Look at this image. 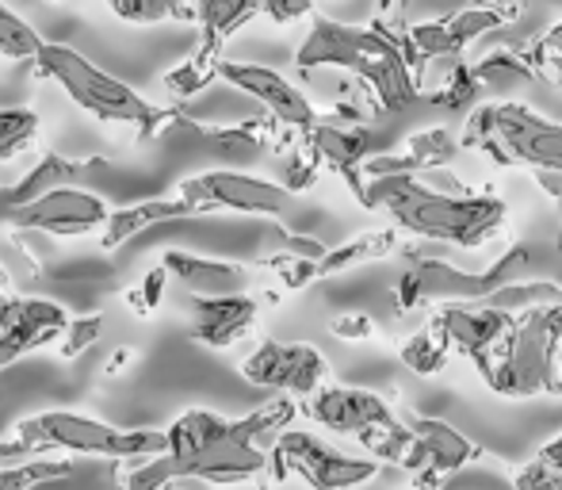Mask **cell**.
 Instances as JSON below:
<instances>
[{
  "instance_id": "26",
  "label": "cell",
  "mask_w": 562,
  "mask_h": 490,
  "mask_svg": "<svg viewBox=\"0 0 562 490\" xmlns=\"http://www.w3.org/2000/svg\"><path fill=\"white\" fill-rule=\"evenodd\" d=\"M394 245H398V231H391V226L386 231H368L360 238L326 249V257L318 260V276H337L345 268L363 265V260H383L394 253Z\"/></svg>"
},
{
  "instance_id": "5",
  "label": "cell",
  "mask_w": 562,
  "mask_h": 490,
  "mask_svg": "<svg viewBox=\"0 0 562 490\" xmlns=\"http://www.w3.org/2000/svg\"><path fill=\"white\" fill-rule=\"evenodd\" d=\"M406 260L409 268L402 272L398 288H394L398 311H414V307L425 303H482L490 291L505 288L513 280H525L536 268V253L525 242L505 245L482 272H463V268L437 257H425L417 249H406Z\"/></svg>"
},
{
  "instance_id": "48",
  "label": "cell",
  "mask_w": 562,
  "mask_h": 490,
  "mask_svg": "<svg viewBox=\"0 0 562 490\" xmlns=\"http://www.w3.org/2000/svg\"><path fill=\"white\" fill-rule=\"evenodd\" d=\"M8 215H12V203H8L4 188H0V231H8Z\"/></svg>"
},
{
  "instance_id": "16",
  "label": "cell",
  "mask_w": 562,
  "mask_h": 490,
  "mask_svg": "<svg viewBox=\"0 0 562 490\" xmlns=\"http://www.w3.org/2000/svg\"><path fill=\"white\" fill-rule=\"evenodd\" d=\"M303 142L322 162V169L337 172L348 185V192L356 196V203H363V188H368L363 162H368L371 146H375L368 123H340L334 115H318V123L303 134Z\"/></svg>"
},
{
  "instance_id": "43",
  "label": "cell",
  "mask_w": 562,
  "mask_h": 490,
  "mask_svg": "<svg viewBox=\"0 0 562 490\" xmlns=\"http://www.w3.org/2000/svg\"><path fill=\"white\" fill-rule=\"evenodd\" d=\"M314 4H318V0H265V15L276 23H291V20L311 15Z\"/></svg>"
},
{
  "instance_id": "21",
  "label": "cell",
  "mask_w": 562,
  "mask_h": 490,
  "mask_svg": "<svg viewBox=\"0 0 562 490\" xmlns=\"http://www.w3.org/2000/svg\"><path fill=\"white\" fill-rule=\"evenodd\" d=\"M161 268L188 288V296H237L249 288V268L234 260L195 257V253L169 249L161 257Z\"/></svg>"
},
{
  "instance_id": "6",
  "label": "cell",
  "mask_w": 562,
  "mask_h": 490,
  "mask_svg": "<svg viewBox=\"0 0 562 490\" xmlns=\"http://www.w3.org/2000/svg\"><path fill=\"white\" fill-rule=\"evenodd\" d=\"M459 146L482 149L497 165H528L532 172H562V123L525 104H482L463 123Z\"/></svg>"
},
{
  "instance_id": "44",
  "label": "cell",
  "mask_w": 562,
  "mask_h": 490,
  "mask_svg": "<svg viewBox=\"0 0 562 490\" xmlns=\"http://www.w3.org/2000/svg\"><path fill=\"white\" fill-rule=\"evenodd\" d=\"M31 456H38V453H31V445H23L20 437L0 441V464H20V460H31Z\"/></svg>"
},
{
  "instance_id": "13",
  "label": "cell",
  "mask_w": 562,
  "mask_h": 490,
  "mask_svg": "<svg viewBox=\"0 0 562 490\" xmlns=\"http://www.w3.org/2000/svg\"><path fill=\"white\" fill-rule=\"evenodd\" d=\"M241 376L265 391L306 399L322 383H329V360L306 342H260L241 360Z\"/></svg>"
},
{
  "instance_id": "15",
  "label": "cell",
  "mask_w": 562,
  "mask_h": 490,
  "mask_svg": "<svg viewBox=\"0 0 562 490\" xmlns=\"http://www.w3.org/2000/svg\"><path fill=\"white\" fill-rule=\"evenodd\" d=\"M218 81L234 85L237 92L245 97L260 100L265 112L272 115L276 123L291 126V131L306 134L314 123H318V108L306 100L303 89L288 81L283 74L268 66H257V62H229V58H218Z\"/></svg>"
},
{
  "instance_id": "1",
  "label": "cell",
  "mask_w": 562,
  "mask_h": 490,
  "mask_svg": "<svg viewBox=\"0 0 562 490\" xmlns=\"http://www.w3.org/2000/svg\"><path fill=\"white\" fill-rule=\"evenodd\" d=\"M360 208L386 211L398 231L425 242L456 245V249H479L490 238H497L505 231V223H509V208L497 196L437 192L417 172L371 177L368 188H363Z\"/></svg>"
},
{
  "instance_id": "30",
  "label": "cell",
  "mask_w": 562,
  "mask_h": 490,
  "mask_svg": "<svg viewBox=\"0 0 562 490\" xmlns=\"http://www.w3.org/2000/svg\"><path fill=\"white\" fill-rule=\"evenodd\" d=\"M74 460H46V456H31L20 464H4L0 468V490H35L46 483L74 476Z\"/></svg>"
},
{
  "instance_id": "35",
  "label": "cell",
  "mask_w": 562,
  "mask_h": 490,
  "mask_svg": "<svg viewBox=\"0 0 562 490\" xmlns=\"http://www.w3.org/2000/svg\"><path fill=\"white\" fill-rule=\"evenodd\" d=\"M100 334H104V314H81V319H69L66 322V334H61L58 342V357L61 360H77L81 353H89L92 345L100 342Z\"/></svg>"
},
{
  "instance_id": "9",
  "label": "cell",
  "mask_w": 562,
  "mask_h": 490,
  "mask_svg": "<svg viewBox=\"0 0 562 490\" xmlns=\"http://www.w3.org/2000/svg\"><path fill=\"white\" fill-rule=\"evenodd\" d=\"M383 471L379 460H360V456H345L337 448L322 445L318 437L303 430H283L276 437L272 453H268L265 479L283 483V479L299 476L311 490H352Z\"/></svg>"
},
{
  "instance_id": "33",
  "label": "cell",
  "mask_w": 562,
  "mask_h": 490,
  "mask_svg": "<svg viewBox=\"0 0 562 490\" xmlns=\"http://www.w3.org/2000/svg\"><path fill=\"white\" fill-rule=\"evenodd\" d=\"M35 138H38L35 112H27V108H0V162H12Z\"/></svg>"
},
{
  "instance_id": "32",
  "label": "cell",
  "mask_w": 562,
  "mask_h": 490,
  "mask_svg": "<svg viewBox=\"0 0 562 490\" xmlns=\"http://www.w3.org/2000/svg\"><path fill=\"white\" fill-rule=\"evenodd\" d=\"M108 8L126 23H138V27H149V23L161 20H195L192 0H108Z\"/></svg>"
},
{
  "instance_id": "10",
  "label": "cell",
  "mask_w": 562,
  "mask_h": 490,
  "mask_svg": "<svg viewBox=\"0 0 562 490\" xmlns=\"http://www.w3.org/2000/svg\"><path fill=\"white\" fill-rule=\"evenodd\" d=\"M180 200L192 203L195 215L207 211H241V215H283L291 208V192L265 177H249L241 169H211L180 180Z\"/></svg>"
},
{
  "instance_id": "31",
  "label": "cell",
  "mask_w": 562,
  "mask_h": 490,
  "mask_svg": "<svg viewBox=\"0 0 562 490\" xmlns=\"http://www.w3.org/2000/svg\"><path fill=\"white\" fill-rule=\"evenodd\" d=\"M448 353H451V345H448L445 330L432 319L422 334H414L402 345V365L409 371H417V376H437V371L448 365Z\"/></svg>"
},
{
  "instance_id": "34",
  "label": "cell",
  "mask_w": 562,
  "mask_h": 490,
  "mask_svg": "<svg viewBox=\"0 0 562 490\" xmlns=\"http://www.w3.org/2000/svg\"><path fill=\"white\" fill-rule=\"evenodd\" d=\"M38 46H43V35L27 20H20L12 8L0 4V54L12 62H31Z\"/></svg>"
},
{
  "instance_id": "22",
  "label": "cell",
  "mask_w": 562,
  "mask_h": 490,
  "mask_svg": "<svg viewBox=\"0 0 562 490\" xmlns=\"http://www.w3.org/2000/svg\"><path fill=\"white\" fill-rule=\"evenodd\" d=\"M172 219H195L192 203L180 200V196H161V200H142V203H131V208H115V211H108V223L100 226V249L115 253L119 245L138 238L142 231L172 223Z\"/></svg>"
},
{
  "instance_id": "8",
  "label": "cell",
  "mask_w": 562,
  "mask_h": 490,
  "mask_svg": "<svg viewBox=\"0 0 562 490\" xmlns=\"http://www.w3.org/2000/svg\"><path fill=\"white\" fill-rule=\"evenodd\" d=\"M494 391L509 399L562 394V307H536L517 314Z\"/></svg>"
},
{
  "instance_id": "47",
  "label": "cell",
  "mask_w": 562,
  "mask_h": 490,
  "mask_svg": "<svg viewBox=\"0 0 562 490\" xmlns=\"http://www.w3.org/2000/svg\"><path fill=\"white\" fill-rule=\"evenodd\" d=\"M479 4L497 8V12H502V15H509V23H513L520 12H525V4H528V0H479Z\"/></svg>"
},
{
  "instance_id": "11",
  "label": "cell",
  "mask_w": 562,
  "mask_h": 490,
  "mask_svg": "<svg viewBox=\"0 0 562 490\" xmlns=\"http://www.w3.org/2000/svg\"><path fill=\"white\" fill-rule=\"evenodd\" d=\"M497 27H509V15H502L497 8L486 4H471L456 15H445V20L432 23H417V27H402L394 31L398 35V46L406 54L409 69H414V81L429 62L440 58H463V51L471 43H479L482 35Z\"/></svg>"
},
{
  "instance_id": "25",
  "label": "cell",
  "mask_w": 562,
  "mask_h": 490,
  "mask_svg": "<svg viewBox=\"0 0 562 490\" xmlns=\"http://www.w3.org/2000/svg\"><path fill=\"white\" fill-rule=\"evenodd\" d=\"M474 77H479L482 92H517L520 85L540 81L525 51H494L482 62H474Z\"/></svg>"
},
{
  "instance_id": "17",
  "label": "cell",
  "mask_w": 562,
  "mask_h": 490,
  "mask_svg": "<svg viewBox=\"0 0 562 490\" xmlns=\"http://www.w3.org/2000/svg\"><path fill=\"white\" fill-rule=\"evenodd\" d=\"M306 414L318 425L334 433H360L368 425H394V410L386 407V399H379L375 391H363V387H334L322 383L314 394H306Z\"/></svg>"
},
{
  "instance_id": "3",
  "label": "cell",
  "mask_w": 562,
  "mask_h": 490,
  "mask_svg": "<svg viewBox=\"0 0 562 490\" xmlns=\"http://www.w3.org/2000/svg\"><path fill=\"white\" fill-rule=\"evenodd\" d=\"M35 69L43 77H50L54 85H61L69 100L77 108H85L89 115L115 126H134L142 138H161L169 131H188V134H200V126L188 120L184 112L177 108H157L149 104L142 92H134L126 81H119L108 69H100L97 62H89L81 51L66 43H46L35 51Z\"/></svg>"
},
{
  "instance_id": "24",
  "label": "cell",
  "mask_w": 562,
  "mask_h": 490,
  "mask_svg": "<svg viewBox=\"0 0 562 490\" xmlns=\"http://www.w3.org/2000/svg\"><path fill=\"white\" fill-rule=\"evenodd\" d=\"M409 433H414L417 445L425 448L429 468L445 471V476L467 468V464L482 456V448L474 445V441H467L456 425L440 422V417H409Z\"/></svg>"
},
{
  "instance_id": "49",
  "label": "cell",
  "mask_w": 562,
  "mask_h": 490,
  "mask_svg": "<svg viewBox=\"0 0 562 490\" xmlns=\"http://www.w3.org/2000/svg\"><path fill=\"white\" fill-rule=\"evenodd\" d=\"M4 288H8V272H4V265H0V296H4Z\"/></svg>"
},
{
  "instance_id": "41",
  "label": "cell",
  "mask_w": 562,
  "mask_h": 490,
  "mask_svg": "<svg viewBox=\"0 0 562 490\" xmlns=\"http://www.w3.org/2000/svg\"><path fill=\"white\" fill-rule=\"evenodd\" d=\"M329 330H334V337H340V342H368V337H375V322L363 311L340 314V319L329 322Z\"/></svg>"
},
{
  "instance_id": "40",
  "label": "cell",
  "mask_w": 562,
  "mask_h": 490,
  "mask_svg": "<svg viewBox=\"0 0 562 490\" xmlns=\"http://www.w3.org/2000/svg\"><path fill=\"white\" fill-rule=\"evenodd\" d=\"M559 479L555 471L548 468V464L540 460H528L525 468L513 476V490H559Z\"/></svg>"
},
{
  "instance_id": "12",
  "label": "cell",
  "mask_w": 562,
  "mask_h": 490,
  "mask_svg": "<svg viewBox=\"0 0 562 490\" xmlns=\"http://www.w3.org/2000/svg\"><path fill=\"white\" fill-rule=\"evenodd\" d=\"M108 211L112 208L104 203V196L89 192V188H54V192L38 196V200L12 208L8 231L85 238V234H97L108 223Z\"/></svg>"
},
{
  "instance_id": "2",
  "label": "cell",
  "mask_w": 562,
  "mask_h": 490,
  "mask_svg": "<svg viewBox=\"0 0 562 490\" xmlns=\"http://www.w3.org/2000/svg\"><path fill=\"white\" fill-rule=\"evenodd\" d=\"M295 66L303 74L345 69L356 77V85L371 92L379 112H406L417 104V81L398 46V35L379 20L356 27L329 15H314L303 46L295 51Z\"/></svg>"
},
{
  "instance_id": "45",
  "label": "cell",
  "mask_w": 562,
  "mask_h": 490,
  "mask_svg": "<svg viewBox=\"0 0 562 490\" xmlns=\"http://www.w3.org/2000/svg\"><path fill=\"white\" fill-rule=\"evenodd\" d=\"M536 460L548 464V468L555 471V476H562V433H559L555 441H548V445L540 448V456H536Z\"/></svg>"
},
{
  "instance_id": "7",
  "label": "cell",
  "mask_w": 562,
  "mask_h": 490,
  "mask_svg": "<svg viewBox=\"0 0 562 490\" xmlns=\"http://www.w3.org/2000/svg\"><path fill=\"white\" fill-rule=\"evenodd\" d=\"M15 437L31 445V453H77L108 456V460H146L169 448L165 430H119L112 422L77 414V410H43L15 425Z\"/></svg>"
},
{
  "instance_id": "50",
  "label": "cell",
  "mask_w": 562,
  "mask_h": 490,
  "mask_svg": "<svg viewBox=\"0 0 562 490\" xmlns=\"http://www.w3.org/2000/svg\"><path fill=\"white\" fill-rule=\"evenodd\" d=\"M559 249H562V231H559Z\"/></svg>"
},
{
  "instance_id": "18",
  "label": "cell",
  "mask_w": 562,
  "mask_h": 490,
  "mask_svg": "<svg viewBox=\"0 0 562 490\" xmlns=\"http://www.w3.org/2000/svg\"><path fill=\"white\" fill-rule=\"evenodd\" d=\"M437 322L451 349L471 357L482 368L490 360V353L505 342V334H509L517 319H509V314L494 311L486 303H448L437 311Z\"/></svg>"
},
{
  "instance_id": "38",
  "label": "cell",
  "mask_w": 562,
  "mask_h": 490,
  "mask_svg": "<svg viewBox=\"0 0 562 490\" xmlns=\"http://www.w3.org/2000/svg\"><path fill=\"white\" fill-rule=\"evenodd\" d=\"M265 268L280 272V283L288 291H299L318 276V260H303V257H291V253H276V257H265Z\"/></svg>"
},
{
  "instance_id": "14",
  "label": "cell",
  "mask_w": 562,
  "mask_h": 490,
  "mask_svg": "<svg viewBox=\"0 0 562 490\" xmlns=\"http://www.w3.org/2000/svg\"><path fill=\"white\" fill-rule=\"evenodd\" d=\"M69 311L54 299L38 296H0V368L20 357L54 345L66 334Z\"/></svg>"
},
{
  "instance_id": "46",
  "label": "cell",
  "mask_w": 562,
  "mask_h": 490,
  "mask_svg": "<svg viewBox=\"0 0 562 490\" xmlns=\"http://www.w3.org/2000/svg\"><path fill=\"white\" fill-rule=\"evenodd\" d=\"M131 365H134V349H126V345H123V349H115L112 360L104 365V376H123Z\"/></svg>"
},
{
  "instance_id": "20",
  "label": "cell",
  "mask_w": 562,
  "mask_h": 490,
  "mask_svg": "<svg viewBox=\"0 0 562 490\" xmlns=\"http://www.w3.org/2000/svg\"><path fill=\"white\" fill-rule=\"evenodd\" d=\"M100 169H108V157L92 154V157H85V162H77V157H66V154H58V149H46L12 188H4V196L12 208H20V203L38 200V196L54 192V188H85Z\"/></svg>"
},
{
  "instance_id": "29",
  "label": "cell",
  "mask_w": 562,
  "mask_h": 490,
  "mask_svg": "<svg viewBox=\"0 0 562 490\" xmlns=\"http://www.w3.org/2000/svg\"><path fill=\"white\" fill-rule=\"evenodd\" d=\"M299 407L295 399H288V394H280V399H268L265 407H257L252 414L245 417H234V430L241 433L245 441H252V445H260L265 437H280L283 430H291V422H295Z\"/></svg>"
},
{
  "instance_id": "23",
  "label": "cell",
  "mask_w": 562,
  "mask_h": 490,
  "mask_svg": "<svg viewBox=\"0 0 562 490\" xmlns=\"http://www.w3.org/2000/svg\"><path fill=\"white\" fill-rule=\"evenodd\" d=\"M195 23H200V51L223 58V46L245 23H252L257 15H265V0H192Z\"/></svg>"
},
{
  "instance_id": "4",
  "label": "cell",
  "mask_w": 562,
  "mask_h": 490,
  "mask_svg": "<svg viewBox=\"0 0 562 490\" xmlns=\"http://www.w3.org/2000/svg\"><path fill=\"white\" fill-rule=\"evenodd\" d=\"M169 460L180 483L237 487L249 479H265L268 453L234 430V417H218L211 410H188L165 430Z\"/></svg>"
},
{
  "instance_id": "39",
  "label": "cell",
  "mask_w": 562,
  "mask_h": 490,
  "mask_svg": "<svg viewBox=\"0 0 562 490\" xmlns=\"http://www.w3.org/2000/svg\"><path fill=\"white\" fill-rule=\"evenodd\" d=\"M165 283H169V272H165L161 265H154L146 276H142V283L131 291V303H134V314H142L146 319L149 311H157L165 299Z\"/></svg>"
},
{
  "instance_id": "37",
  "label": "cell",
  "mask_w": 562,
  "mask_h": 490,
  "mask_svg": "<svg viewBox=\"0 0 562 490\" xmlns=\"http://www.w3.org/2000/svg\"><path fill=\"white\" fill-rule=\"evenodd\" d=\"M525 54L536 74H540V81H551V69H562V20L551 23V27L543 31V38L528 43Z\"/></svg>"
},
{
  "instance_id": "42",
  "label": "cell",
  "mask_w": 562,
  "mask_h": 490,
  "mask_svg": "<svg viewBox=\"0 0 562 490\" xmlns=\"http://www.w3.org/2000/svg\"><path fill=\"white\" fill-rule=\"evenodd\" d=\"M280 253H291V257H303V260H322L326 257V245L318 238H306V234H288L280 231Z\"/></svg>"
},
{
  "instance_id": "36",
  "label": "cell",
  "mask_w": 562,
  "mask_h": 490,
  "mask_svg": "<svg viewBox=\"0 0 562 490\" xmlns=\"http://www.w3.org/2000/svg\"><path fill=\"white\" fill-rule=\"evenodd\" d=\"M322 177V162L311 154V146L303 142V134H299L295 149H291L288 165H283V188H288L291 196L295 192H311L314 185H318Z\"/></svg>"
},
{
  "instance_id": "27",
  "label": "cell",
  "mask_w": 562,
  "mask_h": 490,
  "mask_svg": "<svg viewBox=\"0 0 562 490\" xmlns=\"http://www.w3.org/2000/svg\"><path fill=\"white\" fill-rule=\"evenodd\" d=\"M486 307H494V311L509 314V319H517V314L525 311H536V307H562V283L555 280H513L505 283V288L490 291L486 299H482Z\"/></svg>"
},
{
  "instance_id": "19",
  "label": "cell",
  "mask_w": 562,
  "mask_h": 490,
  "mask_svg": "<svg viewBox=\"0 0 562 490\" xmlns=\"http://www.w3.org/2000/svg\"><path fill=\"white\" fill-rule=\"evenodd\" d=\"M260 314V303L245 291L237 296H192L188 303V322H192V337L207 349H229L252 330Z\"/></svg>"
},
{
  "instance_id": "28",
  "label": "cell",
  "mask_w": 562,
  "mask_h": 490,
  "mask_svg": "<svg viewBox=\"0 0 562 490\" xmlns=\"http://www.w3.org/2000/svg\"><path fill=\"white\" fill-rule=\"evenodd\" d=\"M215 81H218V58L207 51H195L192 58L180 62L177 69H169V74L161 77V89L169 92L172 100H192Z\"/></svg>"
}]
</instances>
